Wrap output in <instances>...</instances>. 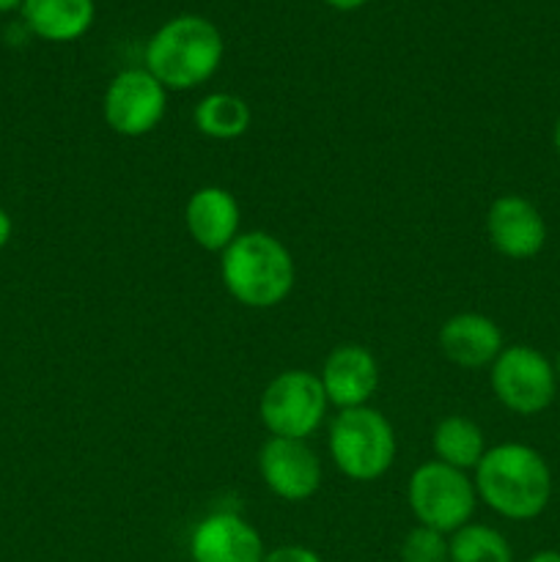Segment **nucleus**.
<instances>
[{
    "mask_svg": "<svg viewBox=\"0 0 560 562\" xmlns=\"http://www.w3.org/2000/svg\"><path fill=\"white\" fill-rule=\"evenodd\" d=\"M475 492L494 514L511 521H530L552 499V472L530 445L505 442L489 448L475 467Z\"/></svg>",
    "mask_w": 560,
    "mask_h": 562,
    "instance_id": "obj_1",
    "label": "nucleus"
},
{
    "mask_svg": "<svg viewBox=\"0 0 560 562\" xmlns=\"http://www.w3.org/2000/svg\"><path fill=\"white\" fill-rule=\"evenodd\" d=\"M434 453L439 456L437 461L456 467V470H475L478 461L486 453V442H483V431L478 423L470 417L450 415L437 423L434 428Z\"/></svg>",
    "mask_w": 560,
    "mask_h": 562,
    "instance_id": "obj_16",
    "label": "nucleus"
},
{
    "mask_svg": "<svg viewBox=\"0 0 560 562\" xmlns=\"http://www.w3.org/2000/svg\"><path fill=\"white\" fill-rule=\"evenodd\" d=\"M439 349L453 366L475 371L492 366L505 346L494 318L483 313H459L439 327Z\"/></svg>",
    "mask_w": 560,
    "mask_h": 562,
    "instance_id": "obj_13",
    "label": "nucleus"
},
{
    "mask_svg": "<svg viewBox=\"0 0 560 562\" xmlns=\"http://www.w3.org/2000/svg\"><path fill=\"white\" fill-rule=\"evenodd\" d=\"M329 456L351 481H377L395 461V434L371 406L340 409L329 426Z\"/></svg>",
    "mask_w": 560,
    "mask_h": 562,
    "instance_id": "obj_4",
    "label": "nucleus"
},
{
    "mask_svg": "<svg viewBox=\"0 0 560 562\" xmlns=\"http://www.w3.org/2000/svg\"><path fill=\"white\" fill-rule=\"evenodd\" d=\"M448 562H514V552L494 527L464 525L448 541Z\"/></svg>",
    "mask_w": 560,
    "mask_h": 562,
    "instance_id": "obj_18",
    "label": "nucleus"
},
{
    "mask_svg": "<svg viewBox=\"0 0 560 562\" xmlns=\"http://www.w3.org/2000/svg\"><path fill=\"white\" fill-rule=\"evenodd\" d=\"M22 20L33 36L44 42H75L93 25V0H25Z\"/></svg>",
    "mask_w": 560,
    "mask_h": 562,
    "instance_id": "obj_15",
    "label": "nucleus"
},
{
    "mask_svg": "<svg viewBox=\"0 0 560 562\" xmlns=\"http://www.w3.org/2000/svg\"><path fill=\"white\" fill-rule=\"evenodd\" d=\"M552 143H555V154H558V159H560V119H558V124H555V132H552Z\"/></svg>",
    "mask_w": 560,
    "mask_h": 562,
    "instance_id": "obj_25",
    "label": "nucleus"
},
{
    "mask_svg": "<svg viewBox=\"0 0 560 562\" xmlns=\"http://www.w3.org/2000/svg\"><path fill=\"white\" fill-rule=\"evenodd\" d=\"M527 562H560V552H555V549H544V552H536Z\"/></svg>",
    "mask_w": 560,
    "mask_h": 562,
    "instance_id": "obj_23",
    "label": "nucleus"
},
{
    "mask_svg": "<svg viewBox=\"0 0 560 562\" xmlns=\"http://www.w3.org/2000/svg\"><path fill=\"white\" fill-rule=\"evenodd\" d=\"M258 472L269 492L289 503L311 499L322 486V461L305 439H267L258 453Z\"/></svg>",
    "mask_w": 560,
    "mask_h": 562,
    "instance_id": "obj_9",
    "label": "nucleus"
},
{
    "mask_svg": "<svg viewBox=\"0 0 560 562\" xmlns=\"http://www.w3.org/2000/svg\"><path fill=\"white\" fill-rule=\"evenodd\" d=\"M11 231H14V225H11V217H9V212H5V209L0 206V250H3V247L9 245V239H11Z\"/></svg>",
    "mask_w": 560,
    "mask_h": 562,
    "instance_id": "obj_21",
    "label": "nucleus"
},
{
    "mask_svg": "<svg viewBox=\"0 0 560 562\" xmlns=\"http://www.w3.org/2000/svg\"><path fill=\"white\" fill-rule=\"evenodd\" d=\"M192 562H264V541L256 527L236 514H212L192 530Z\"/></svg>",
    "mask_w": 560,
    "mask_h": 562,
    "instance_id": "obj_11",
    "label": "nucleus"
},
{
    "mask_svg": "<svg viewBox=\"0 0 560 562\" xmlns=\"http://www.w3.org/2000/svg\"><path fill=\"white\" fill-rule=\"evenodd\" d=\"M184 223L198 247L223 252L239 236V203L223 187H201L187 201Z\"/></svg>",
    "mask_w": 560,
    "mask_h": 562,
    "instance_id": "obj_14",
    "label": "nucleus"
},
{
    "mask_svg": "<svg viewBox=\"0 0 560 562\" xmlns=\"http://www.w3.org/2000/svg\"><path fill=\"white\" fill-rule=\"evenodd\" d=\"M168 108V88L143 66L124 69L104 91L102 113L110 130L124 137H143L163 121Z\"/></svg>",
    "mask_w": 560,
    "mask_h": 562,
    "instance_id": "obj_8",
    "label": "nucleus"
},
{
    "mask_svg": "<svg viewBox=\"0 0 560 562\" xmlns=\"http://www.w3.org/2000/svg\"><path fill=\"white\" fill-rule=\"evenodd\" d=\"M486 234L494 250L511 261H527L547 245V223L541 212L522 195H500L489 206Z\"/></svg>",
    "mask_w": 560,
    "mask_h": 562,
    "instance_id": "obj_10",
    "label": "nucleus"
},
{
    "mask_svg": "<svg viewBox=\"0 0 560 562\" xmlns=\"http://www.w3.org/2000/svg\"><path fill=\"white\" fill-rule=\"evenodd\" d=\"M406 499L423 527H432L445 536V532H456L459 527L470 525L478 492L475 483L461 470L443 461H428L412 472Z\"/></svg>",
    "mask_w": 560,
    "mask_h": 562,
    "instance_id": "obj_5",
    "label": "nucleus"
},
{
    "mask_svg": "<svg viewBox=\"0 0 560 562\" xmlns=\"http://www.w3.org/2000/svg\"><path fill=\"white\" fill-rule=\"evenodd\" d=\"M322 387L338 409H357L371 401L379 387V366L366 346H335L322 368Z\"/></svg>",
    "mask_w": 560,
    "mask_h": 562,
    "instance_id": "obj_12",
    "label": "nucleus"
},
{
    "mask_svg": "<svg viewBox=\"0 0 560 562\" xmlns=\"http://www.w3.org/2000/svg\"><path fill=\"white\" fill-rule=\"evenodd\" d=\"M322 379L311 371H283L267 384L258 415L272 437L305 439L322 426L327 412Z\"/></svg>",
    "mask_w": 560,
    "mask_h": 562,
    "instance_id": "obj_7",
    "label": "nucleus"
},
{
    "mask_svg": "<svg viewBox=\"0 0 560 562\" xmlns=\"http://www.w3.org/2000/svg\"><path fill=\"white\" fill-rule=\"evenodd\" d=\"M220 274L239 305L267 311L280 305L294 289V258L272 234L250 231L225 247Z\"/></svg>",
    "mask_w": 560,
    "mask_h": 562,
    "instance_id": "obj_3",
    "label": "nucleus"
},
{
    "mask_svg": "<svg viewBox=\"0 0 560 562\" xmlns=\"http://www.w3.org/2000/svg\"><path fill=\"white\" fill-rule=\"evenodd\" d=\"M555 376H558L560 382V349H558V357H555Z\"/></svg>",
    "mask_w": 560,
    "mask_h": 562,
    "instance_id": "obj_26",
    "label": "nucleus"
},
{
    "mask_svg": "<svg viewBox=\"0 0 560 562\" xmlns=\"http://www.w3.org/2000/svg\"><path fill=\"white\" fill-rule=\"evenodd\" d=\"M489 368H492L489 382H492L494 398L514 415H541L555 401V393H558L555 366L533 346H505Z\"/></svg>",
    "mask_w": 560,
    "mask_h": 562,
    "instance_id": "obj_6",
    "label": "nucleus"
},
{
    "mask_svg": "<svg viewBox=\"0 0 560 562\" xmlns=\"http://www.w3.org/2000/svg\"><path fill=\"white\" fill-rule=\"evenodd\" d=\"M195 130L212 140H236L250 130L253 113L247 102L234 93H209L195 104Z\"/></svg>",
    "mask_w": 560,
    "mask_h": 562,
    "instance_id": "obj_17",
    "label": "nucleus"
},
{
    "mask_svg": "<svg viewBox=\"0 0 560 562\" xmlns=\"http://www.w3.org/2000/svg\"><path fill=\"white\" fill-rule=\"evenodd\" d=\"M264 562H322V558H318L313 549L294 547V543H291V547H280L275 549V552H269Z\"/></svg>",
    "mask_w": 560,
    "mask_h": 562,
    "instance_id": "obj_20",
    "label": "nucleus"
},
{
    "mask_svg": "<svg viewBox=\"0 0 560 562\" xmlns=\"http://www.w3.org/2000/svg\"><path fill=\"white\" fill-rule=\"evenodd\" d=\"M401 562H448V541L432 527H415L401 543Z\"/></svg>",
    "mask_w": 560,
    "mask_h": 562,
    "instance_id": "obj_19",
    "label": "nucleus"
},
{
    "mask_svg": "<svg viewBox=\"0 0 560 562\" xmlns=\"http://www.w3.org/2000/svg\"><path fill=\"white\" fill-rule=\"evenodd\" d=\"M22 3H25V0H0V14H5V11H14V9H22Z\"/></svg>",
    "mask_w": 560,
    "mask_h": 562,
    "instance_id": "obj_24",
    "label": "nucleus"
},
{
    "mask_svg": "<svg viewBox=\"0 0 560 562\" xmlns=\"http://www.w3.org/2000/svg\"><path fill=\"white\" fill-rule=\"evenodd\" d=\"M223 33L212 20L181 14L154 31L146 44V69L168 91H190L223 64Z\"/></svg>",
    "mask_w": 560,
    "mask_h": 562,
    "instance_id": "obj_2",
    "label": "nucleus"
},
{
    "mask_svg": "<svg viewBox=\"0 0 560 562\" xmlns=\"http://www.w3.org/2000/svg\"><path fill=\"white\" fill-rule=\"evenodd\" d=\"M327 5H333V9L338 11H355V9H362L366 3H371V0H324Z\"/></svg>",
    "mask_w": 560,
    "mask_h": 562,
    "instance_id": "obj_22",
    "label": "nucleus"
}]
</instances>
